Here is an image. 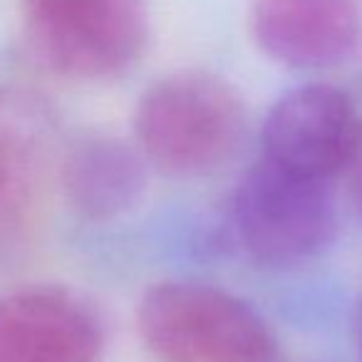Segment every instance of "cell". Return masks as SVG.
<instances>
[{"instance_id": "52a82bcc", "label": "cell", "mask_w": 362, "mask_h": 362, "mask_svg": "<svg viewBox=\"0 0 362 362\" xmlns=\"http://www.w3.org/2000/svg\"><path fill=\"white\" fill-rule=\"evenodd\" d=\"M251 33L271 60L315 70L350 55L360 23L350 0H253Z\"/></svg>"}, {"instance_id": "6da1fadb", "label": "cell", "mask_w": 362, "mask_h": 362, "mask_svg": "<svg viewBox=\"0 0 362 362\" xmlns=\"http://www.w3.org/2000/svg\"><path fill=\"white\" fill-rule=\"evenodd\" d=\"M134 146L171 176H202L238 151L246 107L226 80L176 72L154 82L134 110Z\"/></svg>"}, {"instance_id": "3957f363", "label": "cell", "mask_w": 362, "mask_h": 362, "mask_svg": "<svg viewBox=\"0 0 362 362\" xmlns=\"http://www.w3.org/2000/svg\"><path fill=\"white\" fill-rule=\"evenodd\" d=\"M233 223L246 253L263 266H296L320 256L337 233L330 181L261 156L238 181Z\"/></svg>"}, {"instance_id": "30bf717a", "label": "cell", "mask_w": 362, "mask_h": 362, "mask_svg": "<svg viewBox=\"0 0 362 362\" xmlns=\"http://www.w3.org/2000/svg\"><path fill=\"white\" fill-rule=\"evenodd\" d=\"M350 197H352V204H355V211L360 214V218H362V156L357 159L355 171H352Z\"/></svg>"}, {"instance_id": "277c9868", "label": "cell", "mask_w": 362, "mask_h": 362, "mask_svg": "<svg viewBox=\"0 0 362 362\" xmlns=\"http://www.w3.org/2000/svg\"><path fill=\"white\" fill-rule=\"evenodd\" d=\"M21 11L33 55L72 80L119 75L146 40L141 0H21Z\"/></svg>"}, {"instance_id": "5b68a950", "label": "cell", "mask_w": 362, "mask_h": 362, "mask_svg": "<svg viewBox=\"0 0 362 362\" xmlns=\"http://www.w3.org/2000/svg\"><path fill=\"white\" fill-rule=\"evenodd\" d=\"M263 156L330 181L362 156V115L332 85H303L273 105L263 124Z\"/></svg>"}, {"instance_id": "7a4b0ae2", "label": "cell", "mask_w": 362, "mask_h": 362, "mask_svg": "<svg viewBox=\"0 0 362 362\" xmlns=\"http://www.w3.org/2000/svg\"><path fill=\"white\" fill-rule=\"evenodd\" d=\"M141 342L159 362H276L278 342L246 300L204 283L166 281L136 308Z\"/></svg>"}, {"instance_id": "8fae6325", "label": "cell", "mask_w": 362, "mask_h": 362, "mask_svg": "<svg viewBox=\"0 0 362 362\" xmlns=\"http://www.w3.org/2000/svg\"><path fill=\"white\" fill-rule=\"evenodd\" d=\"M355 347H357V357H360V362H362V298L355 313Z\"/></svg>"}, {"instance_id": "8992f818", "label": "cell", "mask_w": 362, "mask_h": 362, "mask_svg": "<svg viewBox=\"0 0 362 362\" xmlns=\"http://www.w3.org/2000/svg\"><path fill=\"white\" fill-rule=\"evenodd\" d=\"M102 325L95 310L60 288L0 298V362H97Z\"/></svg>"}, {"instance_id": "9c48e42d", "label": "cell", "mask_w": 362, "mask_h": 362, "mask_svg": "<svg viewBox=\"0 0 362 362\" xmlns=\"http://www.w3.org/2000/svg\"><path fill=\"white\" fill-rule=\"evenodd\" d=\"M45 124V110L35 97L0 90V226L30 197Z\"/></svg>"}, {"instance_id": "ba28073f", "label": "cell", "mask_w": 362, "mask_h": 362, "mask_svg": "<svg viewBox=\"0 0 362 362\" xmlns=\"http://www.w3.org/2000/svg\"><path fill=\"white\" fill-rule=\"evenodd\" d=\"M60 181L72 211L87 221H110L141 199L146 159L124 139L87 136L67 151Z\"/></svg>"}]
</instances>
